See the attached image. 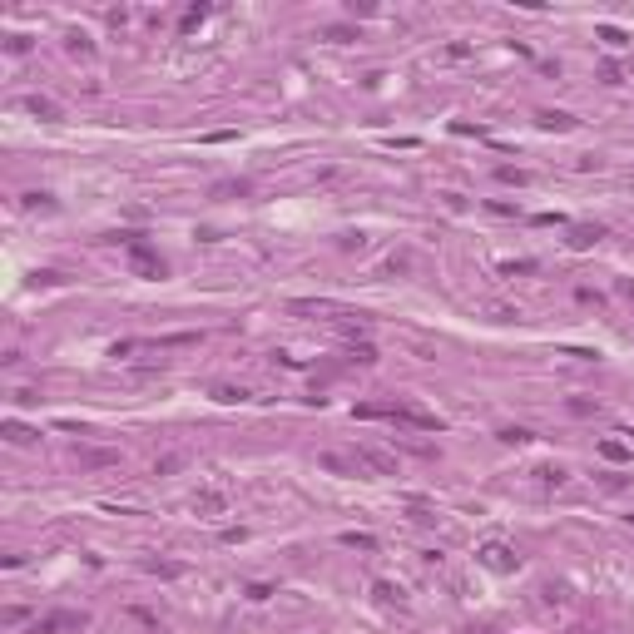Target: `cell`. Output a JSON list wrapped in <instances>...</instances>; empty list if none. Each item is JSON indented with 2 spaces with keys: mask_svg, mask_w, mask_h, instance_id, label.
Segmentation results:
<instances>
[{
  "mask_svg": "<svg viewBox=\"0 0 634 634\" xmlns=\"http://www.w3.org/2000/svg\"><path fill=\"white\" fill-rule=\"evenodd\" d=\"M124 238V248H129V268L139 273V278H164V258L144 243V238H134V233H119Z\"/></svg>",
  "mask_w": 634,
  "mask_h": 634,
  "instance_id": "obj_1",
  "label": "cell"
},
{
  "mask_svg": "<svg viewBox=\"0 0 634 634\" xmlns=\"http://www.w3.org/2000/svg\"><path fill=\"white\" fill-rule=\"evenodd\" d=\"M80 630H90V615L85 610H60V615L35 620V634H80Z\"/></svg>",
  "mask_w": 634,
  "mask_h": 634,
  "instance_id": "obj_2",
  "label": "cell"
},
{
  "mask_svg": "<svg viewBox=\"0 0 634 634\" xmlns=\"http://www.w3.org/2000/svg\"><path fill=\"white\" fill-rule=\"evenodd\" d=\"M357 466H362V471H377V476H397V456L382 451V446H362V451H357Z\"/></svg>",
  "mask_w": 634,
  "mask_h": 634,
  "instance_id": "obj_3",
  "label": "cell"
},
{
  "mask_svg": "<svg viewBox=\"0 0 634 634\" xmlns=\"http://www.w3.org/2000/svg\"><path fill=\"white\" fill-rule=\"evenodd\" d=\"M476 555H481V565H486V570H501V575H506V570H516V550H511V545H501V540H486Z\"/></svg>",
  "mask_w": 634,
  "mask_h": 634,
  "instance_id": "obj_4",
  "label": "cell"
},
{
  "mask_svg": "<svg viewBox=\"0 0 634 634\" xmlns=\"http://www.w3.org/2000/svg\"><path fill=\"white\" fill-rule=\"evenodd\" d=\"M317 461H322V471H332V476H357V471H362L357 456H342V451H322Z\"/></svg>",
  "mask_w": 634,
  "mask_h": 634,
  "instance_id": "obj_5",
  "label": "cell"
},
{
  "mask_svg": "<svg viewBox=\"0 0 634 634\" xmlns=\"http://www.w3.org/2000/svg\"><path fill=\"white\" fill-rule=\"evenodd\" d=\"M194 511H199V516H223V511H228V496H223V491H199V496H194Z\"/></svg>",
  "mask_w": 634,
  "mask_h": 634,
  "instance_id": "obj_6",
  "label": "cell"
},
{
  "mask_svg": "<svg viewBox=\"0 0 634 634\" xmlns=\"http://www.w3.org/2000/svg\"><path fill=\"white\" fill-rule=\"evenodd\" d=\"M75 461L90 466V471H95V466H119V451H95V446H90V451H75Z\"/></svg>",
  "mask_w": 634,
  "mask_h": 634,
  "instance_id": "obj_7",
  "label": "cell"
},
{
  "mask_svg": "<svg viewBox=\"0 0 634 634\" xmlns=\"http://www.w3.org/2000/svg\"><path fill=\"white\" fill-rule=\"evenodd\" d=\"M600 238H605L600 223H595V228H590V223H585V228H570V248H595Z\"/></svg>",
  "mask_w": 634,
  "mask_h": 634,
  "instance_id": "obj_8",
  "label": "cell"
},
{
  "mask_svg": "<svg viewBox=\"0 0 634 634\" xmlns=\"http://www.w3.org/2000/svg\"><path fill=\"white\" fill-rule=\"evenodd\" d=\"M0 436H5L10 446H30L40 431H30V426H20V422H5V426H0Z\"/></svg>",
  "mask_w": 634,
  "mask_h": 634,
  "instance_id": "obj_9",
  "label": "cell"
},
{
  "mask_svg": "<svg viewBox=\"0 0 634 634\" xmlns=\"http://www.w3.org/2000/svg\"><path fill=\"white\" fill-rule=\"evenodd\" d=\"M204 20H209V5H189V10H184V15H179V30H184V35H189V30H199V25H204Z\"/></svg>",
  "mask_w": 634,
  "mask_h": 634,
  "instance_id": "obj_10",
  "label": "cell"
},
{
  "mask_svg": "<svg viewBox=\"0 0 634 634\" xmlns=\"http://www.w3.org/2000/svg\"><path fill=\"white\" fill-rule=\"evenodd\" d=\"M25 105H30V114H40V119H60V105H55V100H45V95H30Z\"/></svg>",
  "mask_w": 634,
  "mask_h": 634,
  "instance_id": "obj_11",
  "label": "cell"
},
{
  "mask_svg": "<svg viewBox=\"0 0 634 634\" xmlns=\"http://www.w3.org/2000/svg\"><path fill=\"white\" fill-rule=\"evenodd\" d=\"M209 397L213 402H228V407H233V402H248V392H243V387H228V382H218Z\"/></svg>",
  "mask_w": 634,
  "mask_h": 634,
  "instance_id": "obj_12",
  "label": "cell"
},
{
  "mask_svg": "<svg viewBox=\"0 0 634 634\" xmlns=\"http://www.w3.org/2000/svg\"><path fill=\"white\" fill-rule=\"evenodd\" d=\"M540 129H575V119L560 114V109H545V114H540Z\"/></svg>",
  "mask_w": 634,
  "mask_h": 634,
  "instance_id": "obj_13",
  "label": "cell"
},
{
  "mask_svg": "<svg viewBox=\"0 0 634 634\" xmlns=\"http://www.w3.org/2000/svg\"><path fill=\"white\" fill-rule=\"evenodd\" d=\"M347 362H362V367H372V362H377V347H372V342H352Z\"/></svg>",
  "mask_w": 634,
  "mask_h": 634,
  "instance_id": "obj_14",
  "label": "cell"
},
{
  "mask_svg": "<svg viewBox=\"0 0 634 634\" xmlns=\"http://www.w3.org/2000/svg\"><path fill=\"white\" fill-rule=\"evenodd\" d=\"M342 545H352V550H377V540H372L367 530H342Z\"/></svg>",
  "mask_w": 634,
  "mask_h": 634,
  "instance_id": "obj_15",
  "label": "cell"
},
{
  "mask_svg": "<svg viewBox=\"0 0 634 634\" xmlns=\"http://www.w3.org/2000/svg\"><path fill=\"white\" fill-rule=\"evenodd\" d=\"M595 35H600V40H605V45H615V50H620V45H625V40H630V35H625V30H620V25H600V30H595Z\"/></svg>",
  "mask_w": 634,
  "mask_h": 634,
  "instance_id": "obj_16",
  "label": "cell"
},
{
  "mask_svg": "<svg viewBox=\"0 0 634 634\" xmlns=\"http://www.w3.org/2000/svg\"><path fill=\"white\" fill-rule=\"evenodd\" d=\"M501 441H506V446H526V441H535V436H530L526 426H506V431H501Z\"/></svg>",
  "mask_w": 634,
  "mask_h": 634,
  "instance_id": "obj_17",
  "label": "cell"
},
{
  "mask_svg": "<svg viewBox=\"0 0 634 634\" xmlns=\"http://www.w3.org/2000/svg\"><path fill=\"white\" fill-rule=\"evenodd\" d=\"M600 456H610V461H625V456H630V446H625V441H600Z\"/></svg>",
  "mask_w": 634,
  "mask_h": 634,
  "instance_id": "obj_18",
  "label": "cell"
},
{
  "mask_svg": "<svg viewBox=\"0 0 634 634\" xmlns=\"http://www.w3.org/2000/svg\"><path fill=\"white\" fill-rule=\"evenodd\" d=\"M377 600H382V605H402V590L387 585V580H377Z\"/></svg>",
  "mask_w": 634,
  "mask_h": 634,
  "instance_id": "obj_19",
  "label": "cell"
},
{
  "mask_svg": "<svg viewBox=\"0 0 634 634\" xmlns=\"http://www.w3.org/2000/svg\"><path fill=\"white\" fill-rule=\"evenodd\" d=\"M540 481L545 486H565V466H540Z\"/></svg>",
  "mask_w": 634,
  "mask_h": 634,
  "instance_id": "obj_20",
  "label": "cell"
},
{
  "mask_svg": "<svg viewBox=\"0 0 634 634\" xmlns=\"http://www.w3.org/2000/svg\"><path fill=\"white\" fill-rule=\"evenodd\" d=\"M70 55H85V60H90V55H95V45H90L85 35H70Z\"/></svg>",
  "mask_w": 634,
  "mask_h": 634,
  "instance_id": "obj_21",
  "label": "cell"
},
{
  "mask_svg": "<svg viewBox=\"0 0 634 634\" xmlns=\"http://www.w3.org/2000/svg\"><path fill=\"white\" fill-rule=\"evenodd\" d=\"M496 179H501V184H526L530 174L526 169H496Z\"/></svg>",
  "mask_w": 634,
  "mask_h": 634,
  "instance_id": "obj_22",
  "label": "cell"
},
{
  "mask_svg": "<svg viewBox=\"0 0 634 634\" xmlns=\"http://www.w3.org/2000/svg\"><path fill=\"white\" fill-rule=\"evenodd\" d=\"M327 40H337V45H342V40H357V35H352L347 25H332V30H327Z\"/></svg>",
  "mask_w": 634,
  "mask_h": 634,
  "instance_id": "obj_23",
  "label": "cell"
},
{
  "mask_svg": "<svg viewBox=\"0 0 634 634\" xmlns=\"http://www.w3.org/2000/svg\"><path fill=\"white\" fill-rule=\"evenodd\" d=\"M5 50H10V55H25V50H30V40H25V35H10V45H5Z\"/></svg>",
  "mask_w": 634,
  "mask_h": 634,
  "instance_id": "obj_24",
  "label": "cell"
},
{
  "mask_svg": "<svg viewBox=\"0 0 634 634\" xmlns=\"http://www.w3.org/2000/svg\"><path fill=\"white\" fill-rule=\"evenodd\" d=\"M600 80L605 85H620V65H600Z\"/></svg>",
  "mask_w": 634,
  "mask_h": 634,
  "instance_id": "obj_25",
  "label": "cell"
},
{
  "mask_svg": "<svg viewBox=\"0 0 634 634\" xmlns=\"http://www.w3.org/2000/svg\"><path fill=\"white\" fill-rule=\"evenodd\" d=\"M620 293H625V298H630V303H634V283H625V288H620Z\"/></svg>",
  "mask_w": 634,
  "mask_h": 634,
  "instance_id": "obj_26",
  "label": "cell"
},
{
  "mask_svg": "<svg viewBox=\"0 0 634 634\" xmlns=\"http://www.w3.org/2000/svg\"><path fill=\"white\" fill-rule=\"evenodd\" d=\"M471 634H486V630H471Z\"/></svg>",
  "mask_w": 634,
  "mask_h": 634,
  "instance_id": "obj_27",
  "label": "cell"
}]
</instances>
